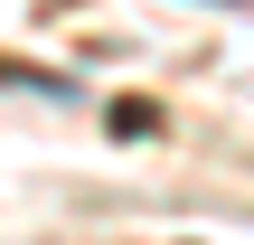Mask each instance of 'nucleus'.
<instances>
[{"mask_svg":"<svg viewBox=\"0 0 254 245\" xmlns=\"http://www.w3.org/2000/svg\"><path fill=\"white\" fill-rule=\"evenodd\" d=\"M0 85H28V94H66L57 66H28V57H0Z\"/></svg>","mask_w":254,"mask_h":245,"instance_id":"nucleus-1","label":"nucleus"}]
</instances>
